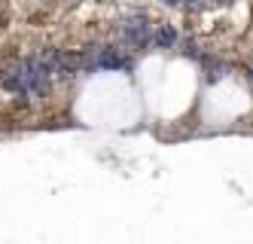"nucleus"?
Returning a JSON list of instances; mask_svg holds the SVG:
<instances>
[{"label":"nucleus","instance_id":"nucleus-1","mask_svg":"<svg viewBox=\"0 0 253 244\" xmlns=\"http://www.w3.org/2000/svg\"><path fill=\"white\" fill-rule=\"evenodd\" d=\"M122 46L125 49H134V52H143L153 46V25L147 15H131L122 22Z\"/></svg>","mask_w":253,"mask_h":244},{"label":"nucleus","instance_id":"nucleus-2","mask_svg":"<svg viewBox=\"0 0 253 244\" xmlns=\"http://www.w3.org/2000/svg\"><path fill=\"white\" fill-rule=\"evenodd\" d=\"M0 86H3L9 95L25 98V58L9 55V58L0 61Z\"/></svg>","mask_w":253,"mask_h":244},{"label":"nucleus","instance_id":"nucleus-4","mask_svg":"<svg viewBox=\"0 0 253 244\" xmlns=\"http://www.w3.org/2000/svg\"><path fill=\"white\" fill-rule=\"evenodd\" d=\"M168 6H186V0H165Z\"/></svg>","mask_w":253,"mask_h":244},{"label":"nucleus","instance_id":"nucleus-3","mask_svg":"<svg viewBox=\"0 0 253 244\" xmlns=\"http://www.w3.org/2000/svg\"><path fill=\"white\" fill-rule=\"evenodd\" d=\"M180 34L174 25H153V49H177Z\"/></svg>","mask_w":253,"mask_h":244}]
</instances>
